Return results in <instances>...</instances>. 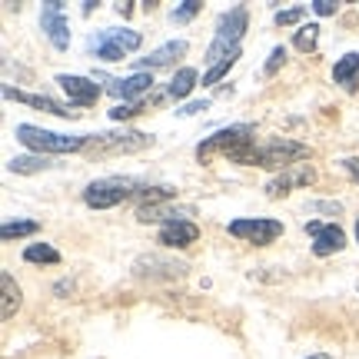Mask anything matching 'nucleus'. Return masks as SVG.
<instances>
[{"label": "nucleus", "mask_w": 359, "mask_h": 359, "mask_svg": "<svg viewBox=\"0 0 359 359\" xmlns=\"http://www.w3.org/2000/svg\"><path fill=\"white\" fill-rule=\"evenodd\" d=\"M309 156L306 143H296V140H269V143H243L236 147L226 160L233 163H243V167H266V170H290L296 167L299 160Z\"/></svg>", "instance_id": "nucleus-1"}, {"label": "nucleus", "mask_w": 359, "mask_h": 359, "mask_svg": "<svg viewBox=\"0 0 359 359\" xmlns=\"http://www.w3.org/2000/svg\"><path fill=\"white\" fill-rule=\"evenodd\" d=\"M143 187L130 177H107V180H93L87 190H83V203L93 206V210H110V206L123 203V200H133L140 196Z\"/></svg>", "instance_id": "nucleus-2"}, {"label": "nucleus", "mask_w": 359, "mask_h": 359, "mask_svg": "<svg viewBox=\"0 0 359 359\" xmlns=\"http://www.w3.org/2000/svg\"><path fill=\"white\" fill-rule=\"evenodd\" d=\"M17 140L27 143L30 150H40V154H77L87 147V137H64V133H53V130H40V127H30V123H20L13 130Z\"/></svg>", "instance_id": "nucleus-3"}, {"label": "nucleus", "mask_w": 359, "mask_h": 359, "mask_svg": "<svg viewBox=\"0 0 359 359\" xmlns=\"http://www.w3.org/2000/svg\"><path fill=\"white\" fill-rule=\"evenodd\" d=\"M246 30V7H233L219 17L217 24V37L210 43V50H206V60H223V57H230V53L240 50V37H243Z\"/></svg>", "instance_id": "nucleus-4"}, {"label": "nucleus", "mask_w": 359, "mask_h": 359, "mask_svg": "<svg viewBox=\"0 0 359 359\" xmlns=\"http://www.w3.org/2000/svg\"><path fill=\"white\" fill-rule=\"evenodd\" d=\"M150 143L147 133L140 130H123V133H97V137H87V147L83 154L87 156H116V154H133V150H143Z\"/></svg>", "instance_id": "nucleus-5"}, {"label": "nucleus", "mask_w": 359, "mask_h": 359, "mask_svg": "<svg viewBox=\"0 0 359 359\" xmlns=\"http://www.w3.org/2000/svg\"><path fill=\"white\" fill-rule=\"evenodd\" d=\"M253 133H257V130L250 127V123H233V127H223V130H217L213 137H206V140L196 147V156H200V160H210V156H217V154L230 156L236 147L253 143Z\"/></svg>", "instance_id": "nucleus-6"}, {"label": "nucleus", "mask_w": 359, "mask_h": 359, "mask_svg": "<svg viewBox=\"0 0 359 359\" xmlns=\"http://www.w3.org/2000/svg\"><path fill=\"white\" fill-rule=\"evenodd\" d=\"M93 43V50L100 60H123L130 50H137L143 43V37L137 30H103L100 37L90 40Z\"/></svg>", "instance_id": "nucleus-7"}, {"label": "nucleus", "mask_w": 359, "mask_h": 359, "mask_svg": "<svg viewBox=\"0 0 359 359\" xmlns=\"http://www.w3.org/2000/svg\"><path fill=\"white\" fill-rule=\"evenodd\" d=\"M230 233L236 236V240H246V243H253V246H266L283 233V223L280 219H263V217H257V219H233Z\"/></svg>", "instance_id": "nucleus-8"}, {"label": "nucleus", "mask_w": 359, "mask_h": 359, "mask_svg": "<svg viewBox=\"0 0 359 359\" xmlns=\"http://www.w3.org/2000/svg\"><path fill=\"white\" fill-rule=\"evenodd\" d=\"M316 180V170L309 167V163H296V167H290V170H283L280 177H273L266 183V196H286L290 190H296V187H309Z\"/></svg>", "instance_id": "nucleus-9"}, {"label": "nucleus", "mask_w": 359, "mask_h": 359, "mask_svg": "<svg viewBox=\"0 0 359 359\" xmlns=\"http://www.w3.org/2000/svg\"><path fill=\"white\" fill-rule=\"evenodd\" d=\"M306 233H313V253L316 257H330V253H339L343 246H346V233L339 230L336 223H306Z\"/></svg>", "instance_id": "nucleus-10"}, {"label": "nucleus", "mask_w": 359, "mask_h": 359, "mask_svg": "<svg viewBox=\"0 0 359 359\" xmlns=\"http://www.w3.org/2000/svg\"><path fill=\"white\" fill-rule=\"evenodd\" d=\"M40 24L47 30V37L57 50H67L70 47V30H67V20H64V4L60 0H50L43 13H40Z\"/></svg>", "instance_id": "nucleus-11"}, {"label": "nucleus", "mask_w": 359, "mask_h": 359, "mask_svg": "<svg viewBox=\"0 0 359 359\" xmlns=\"http://www.w3.org/2000/svg\"><path fill=\"white\" fill-rule=\"evenodd\" d=\"M137 276H150V280H177V276H187V263L180 259H163V257H140L133 263Z\"/></svg>", "instance_id": "nucleus-12"}, {"label": "nucleus", "mask_w": 359, "mask_h": 359, "mask_svg": "<svg viewBox=\"0 0 359 359\" xmlns=\"http://www.w3.org/2000/svg\"><path fill=\"white\" fill-rule=\"evenodd\" d=\"M196 236H200L196 223H190V219H170V223L160 226V236H156V240L167 246V250H183V246L196 243Z\"/></svg>", "instance_id": "nucleus-13"}, {"label": "nucleus", "mask_w": 359, "mask_h": 359, "mask_svg": "<svg viewBox=\"0 0 359 359\" xmlns=\"http://www.w3.org/2000/svg\"><path fill=\"white\" fill-rule=\"evenodd\" d=\"M57 83H60L67 97L74 103H80V107H90V103H97V97H100V87L87 77H77V74H60Z\"/></svg>", "instance_id": "nucleus-14"}, {"label": "nucleus", "mask_w": 359, "mask_h": 359, "mask_svg": "<svg viewBox=\"0 0 359 359\" xmlns=\"http://www.w3.org/2000/svg\"><path fill=\"white\" fill-rule=\"evenodd\" d=\"M150 87H154V74H147V70H137V74H130V77H123V80H110V93H114V97H123V103Z\"/></svg>", "instance_id": "nucleus-15"}, {"label": "nucleus", "mask_w": 359, "mask_h": 359, "mask_svg": "<svg viewBox=\"0 0 359 359\" xmlns=\"http://www.w3.org/2000/svg\"><path fill=\"white\" fill-rule=\"evenodd\" d=\"M180 53H187V40H170V43H163V47H160V50H154L150 57H143L137 67H140V70H147V74H154L156 67H170Z\"/></svg>", "instance_id": "nucleus-16"}, {"label": "nucleus", "mask_w": 359, "mask_h": 359, "mask_svg": "<svg viewBox=\"0 0 359 359\" xmlns=\"http://www.w3.org/2000/svg\"><path fill=\"white\" fill-rule=\"evenodd\" d=\"M4 97H11V100H20V103H30V107H37V110H47V114H57V116H74V110H67L64 103L50 100V97H40V93H24V90L4 87Z\"/></svg>", "instance_id": "nucleus-17"}, {"label": "nucleus", "mask_w": 359, "mask_h": 359, "mask_svg": "<svg viewBox=\"0 0 359 359\" xmlns=\"http://www.w3.org/2000/svg\"><path fill=\"white\" fill-rule=\"evenodd\" d=\"M333 80L336 83H343L346 90L359 87V53H346V57L333 67Z\"/></svg>", "instance_id": "nucleus-18"}, {"label": "nucleus", "mask_w": 359, "mask_h": 359, "mask_svg": "<svg viewBox=\"0 0 359 359\" xmlns=\"http://www.w3.org/2000/svg\"><path fill=\"white\" fill-rule=\"evenodd\" d=\"M137 217L143 219V223H150V219H163V217H173V219H180V217H193V206H160V203H143L140 210H137Z\"/></svg>", "instance_id": "nucleus-19"}, {"label": "nucleus", "mask_w": 359, "mask_h": 359, "mask_svg": "<svg viewBox=\"0 0 359 359\" xmlns=\"http://www.w3.org/2000/svg\"><path fill=\"white\" fill-rule=\"evenodd\" d=\"M0 286H4V306H0V316L4 320H11L17 306H20V286L13 283L11 273H0Z\"/></svg>", "instance_id": "nucleus-20"}, {"label": "nucleus", "mask_w": 359, "mask_h": 359, "mask_svg": "<svg viewBox=\"0 0 359 359\" xmlns=\"http://www.w3.org/2000/svg\"><path fill=\"white\" fill-rule=\"evenodd\" d=\"M50 156L43 154H30V156H13L11 160V170L13 173H40V170H50Z\"/></svg>", "instance_id": "nucleus-21"}, {"label": "nucleus", "mask_w": 359, "mask_h": 359, "mask_svg": "<svg viewBox=\"0 0 359 359\" xmlns=\"http://www.w3.org/2000/svg\"><path fill=\"white\" fill-rule=\"evenodd\" d=\"M193 87H196V70H193V67H183L177 77L170 80V97L183 100V97H187V93H190Z\"/></svg>", "instance_id": "nucleus-22"}, {"label": "nucleus", "mask_w": 359, "mask_h": 359, "mask_svg": "<svg viewBox=\"0 0 359 359\" xmlns=\"http://www.w3.org/2000/svg\"><path fill=\"white\" fill-rule=\"evenodd\" d=\"M24 259L27 263H60V253L47 243H30L24 250Z\"/></svg>", "instance_id": "nucleus-23"}, {"label": "nucleus", "mask_w": 359, "mask_h": 359, "mask_svg": "<svg viewBox=\"0 0 359 359\" xmlns=\"http://www.w3.org/2000/svg\"><path fill=\"white\" fill-rule=\"evenodd\" d=\"M236 60H240V50L230 53V57H223V60H217V64H213V67H210V70L203 74V83H206V87H210V83H219V80L230 74V67L236 64Z\"/></svg>", "instance_id": "nucleus-24"}, {"label": "nucleus", "mask_w": 359, "mask_h": 359, "mask_svg": "<svg viewBox=\"0 0 359 359\" xmlns=\"http://www.w3.org/2000/svg\"><path fill=\"white\" fill-rule=\"evenodd\" d=\"M316 37H320V24H303V27H299V30H296V37H293L296 50L309 53V50H313V47H316Z\"/></svg>", "instance_id": "nucleus-25"}, {"label": "nucleus", "mask_w": 359, "mask_h": 359, "mask_svg": "<svg viewBox=\"0 0 359 359\" xmlns=\"http://www.w3.org/2000/svg\"><path fill=\"white\" fill-rule=\"evenodd\" d=\"M37 230L40 226L34 219H20V223H4L0 236H4V240H13V236H30V233H37Z\"/></svg>", "instance_id": "nucleus-26"}, {"label": "nucleus", "mask_w": 359, "mask_h": 359, "mask_svg": "<svg viewBox=\"0 0 359 359\" xmlns=\"http://www.w3.org/2000/svg\"><path fill=\"white\" fill-rule=\"evenodd\" d=\"M283 64H286V47H273V53H269V60H266V77H273Z\"/></svg>", "instance_id": "nucleus-27"}, {"label": "nucleus", "mask_w": 359, "mask_h": 359, "mask_svg": "<svg viewBox=\"0 0 359 359\" xmlns=\"http://www.w3.org/2000/svg\"><path fill=\"white\" fill-rule=\"evenodd\" d=\"M140 110H143L140 103H120V107H114V110H110V116H114V120H130V116L140 114Z\"/></svg>", "instance_id": "nucleus-28"}, {"label": "nucleus", "mask_w": 359, "mask_h": 359, "mask_svg": "<svg viewBox=\"0 0 359 359\" xmlns=\"http://www.w3.org/2000/svg\"><path fill=\"white\" fill-rule=\"evenodd\" d=\"M303 13H306V7H293V11H280V13H276V24H280V27H290V24H296V20H299Z\"/></svg>", "instance_id": "nucleus-29"}, {"label": "nucleus", "mask_w": 359, "mask_h": 359, "mask_svg": "<svg viewBox=\"0 0 359 359\" xmlns=\"http://www.w3.org/2000/svg\"><path fill=\"white\" fill-rule=\"evenodd\" d=\"M196 11H200V4H196V0H187L183 7H177V11H173V20H190Z\"/></svg>", "instance_id": "nucleus-30"}, {"label": "nucleus", "mask_w": 359, "mask_h": 359, "mask_svg": "<svg viewBox=\"0 0 359 359\" xmlns=\"http://www.w3.org/2000/svg\"><path fill=\"white\" fill-rule=\"evenodd\" d=\"M313 11L323 13V17H330V13H336V4L333 0H313Z\"/></svg>", "instance_id": "nucleus-31"}, {"label": "nucleus", "mask_w": 359, "mask_h": 359, "mask_svg": "<svg viewBox=\"0 0 359 359\" xmlns=\"http://www.w3.org/2000/svg\"><path fill=\"white\" fill-rule=\"evenodd\" d=\"M343 170H346L349 177L359 183V156H349V160H343Z\"/></svg>", "instance_id": "nucleus-32"}, {"label": "nucleus", "mask_w": 359, "mask_h": 359, "mask_svg": "<svg viewBox=\"0 0 359 359\" xmlns=\"http://www.w3.org/2000/svg\"><path fill=\"white\" fill-rule=\"evenodd\" d=\"M200 110H206V100H193V103H187L183 110H177L180 116H190V114H200Z\"/></svg>", "instance_id": "nucleus-33"}, {"label": "nucleus", "mask_w": 359, "mask_h": 359, "mask_svg": "<svg viewBox=\"0 0 359 359\" xmlns=\"http://www.w3.org/2000/svg\"><path fill=\"white\" fill-rule=\"evenodd\" d=\"M306 359H330L326 353H316V356H306Z\"/></svg>", "instance_id": "nucleus-34"}, {"label": "nucleus", "mask_w": 359, "mask_h": 359, "mask_svg": "<svg viewBox=\"0 0 359 359\" xmlns=\"http://www.w3.org/2000/svg\"><path fill=\"white\" fill-rule=\"evenodd\" d=\"M356 240H359V219H356Z\"/></svg>", "instance_id": "nucleus-35"}]
</instances>
